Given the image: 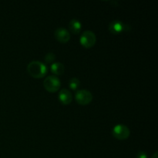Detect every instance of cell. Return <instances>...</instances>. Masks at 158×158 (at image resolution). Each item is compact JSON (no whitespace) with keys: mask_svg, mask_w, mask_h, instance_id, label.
<instances>
[{"mask_svg":"<svg viewBox=\"0 0 158 158\" xmlns=\"http://www.w3.org/2000/svg\"><path fill=\"white\" fill-rule=\"evenodd\" d=\"M27 72L33 78L40 79L46 75L48 69L44 63L40 61H32L28 64Z\"/></svg>","mask_w":158,"mask_h":158,"instance_id":"6da1fadb","label":"cell"},{"mask_svg":"<svg viewBox=\"0 0 158 158\" xmlns=\"http://www.w3.org/2000/svg\"><path fill=\"white\" fill-rule=\"evenodd\" d=\"M43 86L49 93H56L60 89L61 82L56 76H49L43 81Z\"/></svg>","mask_w":158,"mask_h":158,"instance_id":"7a4b0ae2","label":"cell"},{"mask_svg":"<svg viewBox=\"0 0 158 158\" xmlns=\"http://www.w3.org/2000/svg\"><path fill=\"white\" fill-rule=\"evenodd\" d=\"M80 44L86 49L93 47L97 42V36L92 31L86 30L82 34L80 39Z\"/></svg>","mask_w":158,"mask_h":158,"instance_id":"3957f363","label":"cell"},{"mask_svg":"<svg viewBox=\"0 0 158 158\" xmlns=\"http://www.w3.org/2000/svg\"><path fill=\"white\" fill-rule=\"evenodd\" d=\"M76 101L81 106H86L90 103L93 100V95L89 90L80 89L75 94Z\"/></svg>","mask_w":158,"mask_h":158,"instance_id":"277c9868","label":"cell"},{"mask_svg":"<svg viewBox=\"0 0 158 158\" xmlns=\"http://www.w3.org/2000/svg\"><path fill=\"white\" fill-rule=\"evenodd\" d=\"M131 131L127 126L123 124H118L113 129V136L117 140H123L130 137Z\"/></svg>","mask_w":158,"mask_h":158,"instance_id":"5b68a950","label":"cell"},{"mask_svg":"<svg viewBox=\"0 0 158 158\" xmlns=\"http://www.w3.org/2000/svg\"><path fill=\"white\" fill-rule=\"evenodd\" d=\"M127 28V26L125 25L123 22L120 21V20H114L110 23L108 29H109L110 33L114 34V35H117V34L123 32V31H126Z\"/></svg>","mask_w":158,"mask_h":158,"instance_id":"8992f818","label":"cell"},{"mask_svg":"<svg viewBox=\"0 0 158 158\" xmlns=\"http://www.w3.org/2000/svg\"><path fill=\"white\" fill-rule=\"evenodd\" d=\"M55 38L61 43H66L70 40V33L64 28H58L55 31Z\"/></svg>","mask_w":158,"mask_h":158,"instance_id":"52a82bcc","label":"cell"},{"mask_svg":"<svg viewBox=\"0 0 158 158\" xmlns=\"http://www.w3.org/2000/svg\"><path fill=\"white\" fill-rule=\"evenodd\" d=\"M58 97L60 101L63 105H69L73 100L72 94L67 89H62L59 93Z\"/></svg>","mask_w":158,"mask_h":158,"instance_id":"ba28073f","label":"cell"},{"mask_svg":"<svg viewBox=\"0 0 158 158\" xmlns=\"http://www.w3.org/2000/svg\"><path fill=\"white\" fill-rule=\"evenodd\" d=\"M82 29V25L80 22L77 19H72L69 21V29L73 34L77 35L80 32Z\"/></svg>","mask_w":158,"mask_h":158,"instance_id":"9c48e42d","label":"cell"},{"mask_svg":"<svg viewBox=\"0 0 158 158\" xmlns=\"http://www.w3.org/2000/svg\"><path fill=\"white\" fill-rule=\"evenodd\" d=\"M51 71L53 74L56 76L63 75L64 73L65 67L63 63H54L51 66Z\"/></svg>","mask_w":158,"mask_h":158,"instance_id":"30bf717a","label":"cell"},{"mask_svg":"<svg viewBox=\"0 0 158 158\" xmlns=\"http://www.w3.org/2000/svg\"><path fill=\"white\" fill-rule=\"evenodd\" d=\"M80 86V80L77 78H72L69 80V86L70 87V89H72L73 90H76V89H78Z\"/></svg>","mask_w":158,"mask_h":158,"instance_id":"8fae6325","label":"cell"},{"mask_svg":"<svg viewBox=\"0 0 158 158\" xmlns=\"http://www.w3.org/2000/svg\"><path fill=\"white\" fill-rule=\"evenodd\" d=\"M44 60L46 63H52L56 60L55 54L52 52H49L44 57Z\"/></svg>","mask_w":158,"mask_h":158,"instance_id":"7c38bea8","label":"cell"},{"mask_svg":"<svg viewBox=\"0 0 158 158\" xmlns=\"http://www.w3.org/2000/svg\"><path fill=\"white\" fill-rule=\"evenodd\" d=\"M137 158H148V154L143 151H140V152L137 153Z\"/></svg>","mask_w":158,"mask_h":158,"instance_id":"4fadbf2b","label":"cell"},{"mask_svg":"<svg viewBox=\"0 0 158 158\" xmlns=\"http://www.w3.org/2000/svg\"><path fill=\"white\" fill-rule=\"evenodd\" d=\"M151 158H158V152H155Z\"/></svg>","mask_w":158,"mask_h":158,"instance_id":"5bb4252c","label":"cell"}]
</instances>
